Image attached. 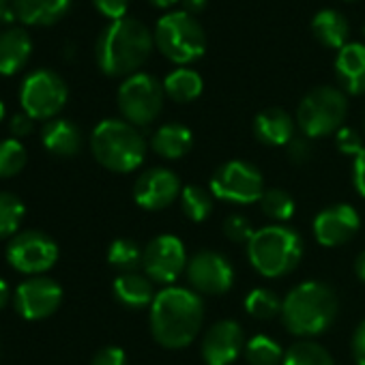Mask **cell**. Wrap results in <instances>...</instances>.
<instances>
[{"mask_svg":"<svg viewBox=\"0 0 365 365\" xmlns=\"http://www.w3.org/2000/svg\"><path fill=\"white\" fill-rule=\"evenodd\" d=\"M348 114L346 93L333 86L309 91L297 108V125L305 138H324L344 127Z\"/></svg>","mask_w":365,"mask_h":365,"instance_id":"52a82bcc","label":"cell"},{"mask_svg":"<svg viewBox=\"0 0 365 365\" xmlns=\"http://www.w3.org/2000/svg\"><path fill=\"white\" fill-rule=\"evenodd\" d=\"M3 118H5V103L0 101V120H3Z\"/></svg>","mask_w":365,"mask_h":365,"instance_id":"c3c4849f","label":"cell"},{"mask_svg":"<svg viewBox=\"0 0 365 365\" xmlns=\"http://www.w3.org/2000/svg\"><path fill=\"white\" fill-rule=\"evenodd\" d=\"M224 235L232 243H245L247 245L252 241V237L256 235V230H254V226H252V222L247 217L235 213V215L226 217V222H224Z\"/></svg>","mask_w":365,"mask_h":365,"instance_id":"e575fe53","label":"cell"},{"mask_svg":"<svg viewBox=\"0 0 365 365\" xmlns=\"http://www.w3.org/2000/svg\"><path fill=\"white\" fill-rule=\"evenodd\" d=\"M260 209L275 224H284V222L292 220V215L297 211V205H294V198L288 192H284V190H267L262 194V198H260Z\"/></svg>","mask_w":365,"mask_h":365,"instance_id":"4dcf8cb0","label":"cell"},{"mask_svg":"<svg viewBox=\"0 0 365 365\" xmlns=\"http://www.w3.org/2000/svg\"><path fill=\"white\" fill-rule=\"evenodd\" d=\"M71 3L73 0H11V7L24 24L50 26L71 9Z\"/></svg>","mask_w":365,"mask_h":365,"instance_id":"603a6c76","label":"cell"},{"mask_svg":"<svg viewBox=\"0 0 365 365\" xmlns=\"http://www.w3.org/2000/svg\"><path fill=\"white\" fill-rule=\"evenodd\" d=\"M192 146H194V133L190 127L180 123L161 125L150 138V148L163 159H182L192 150Z\"/></svg>","mask_w":365,"mask_h":365,"instance_id":"7402d4cb","label":"cell"},{"mask_svg":"<svg viewBox=\"0 0 365 365\" xmlns=\"http://www.w3.org/2000/svg\"><path fill=\"white\" fill-rule=\"evenodd\" d=\"M58 260V245L39 230H26L7 245V262L24 275H41Z\"/></svg>","mask_w":365,"mask_h":365,"instance_id":"7c38bea8","label":"cell"},{"mask_svg":"<svg viewBox=\"0 0 365 365\" xmlns=\"http://www.w3.org/2000/svg\"><path fill=\"white\" fill-rule=\"evenodd\" d=\"M245 312L258 320H271L282 314V301L269 288H254L245 297Z\"/></svg>","mask_w":365,"mask_h":365,"instance_id":"d6a6232c","label":"cell"},{"mask_svg":"<svg viewBox=\"0 0 365 365\" xmlns=\"http://www.w3.org/2000/svg\"><path fill=\"white\" fill-rule=\"evenodd\" d=\"M114 297L120 305L131 307V309H140V307H150L155 301V288L153 282L146 275L135 273H120L114 279Z\"/></svg>","mask_w":365,"mask_h":365,"instance_id":"cb8c5ba5","label":"cell"},{"mask_svg":"<svg viewBox=\"0 0 365 365\" xmlns=\"http://www.w3.org/2000/svg\"><path fill=\"white\" fill-rule=\"evenodd\" d=\"M187 282L194 292L220 297L235 286V269L226 256L213 250H205L192 256L187 262Z\"/></svg>","mask_w":365,"mask_h":365,"instance_id":"4fadbf2b","label":"cell"},{"mask_svg":"<svg viewBox=\"0 0 365 365\" xmlns=\"http://www.w3.org/2000/svg\"><path fill=\"white\" fill-rule=\"evenodd\" d=\"M41 142L56 157H73L82 148V131L67 118H52L41 129Z\"/></svg>","mask_w":365,"mask_h":365,"instance_id":"ffe728a7","label":"cell"},{"mask_svg":"<svg viewBox=\"0 0 365 365\" xmlns=\"http://www.w3.org/2000/svg\"><path fill=\"white\" fill-rule=\"evenodd\" d=\"M91 365H127V354L116 346H106L93 356Z\"/></svg>","mask_w":365,"mask_h":365,"instance_id":"f35d334b","label":"cell"},{"mask_svg":"<svg viewBox=\"0 0 365 365\" xmlns=\"http://www.w3.org/2000/svg\"><path fill=\"white\" fill-rule=\"evenodd\" d=\"M352 356L356 365H365V320L354 329L352 335Z\"/></svg>","mask_w":365,"mask_h":365,"instance_id":"60d3db41","label":"cell"},{"mask_svg":"<svg viewBox=\"0 0 365 365\" xmlns=\"http://www.w3.org/2000/svg\"><path fill=\"white\" fill-rule=\"evenodd\" d=\"M180 180L168 168H150L138 176L133 185V200L144 211H163L180 198Z\"/></svg>","mask_w":365,"mask_h":365,"instance_id":"9a60e30c","label":"cell"},{"mask_svg":"<svg viewBox=\"0 0 365 365\" xmlns=\"http://www.w3.org/2000/svg\"><path fill=\"white\" fill-rule=\"evenodd\" d=\"M20 103L31 118H54L67 103V84L56 71L37 69L22 82Z\"/></svg>","mask_w":365,"mask_h":365,"instance_id":"30bf717a","label":"cell"},{"mask_svg":"<svg viewBox=\"0 0 365 365\" xmlns=\"http://www.w3.org/2000/svg\"><path fill=\"white\" fill-rule=\"evenodd\" d=\"M352 185L361 198H365V148L354 157L352 163Z\"/></svg>","mask_w":365,"mask_h":365,"instance_id":"ab89813d","label":"cell"},{"mask_svg":"<svg viewBox=\"0 0 365 365\" xmlns=\"http://www.w3.org/2000/svg\"><path fill=\"white\" fill-rule=\"evenodd\" d=\"M243 352L250 365H279L284 361L282 346L269 335H254Z\"/></svg>","mask_w":365,"mask_h":365,"instance_id":"f546056e","label":"cell"},{"mask_svg":"<svg viewBox=\"0 0 365 365\" xmlns=\"http://www.w3.org/2000/svg\"><path fill=\"white\" fill-rule=\"evenodd\" d=\"M26 148L20 140H3L0 142V178H11L20 174L26 165Z\"/></svg>","mask_w":365,"mask_h":365,"instance_id":"836d02e7","label":"cell"},{"mask_svg":"<svg viewBox=\"0 0 365 365\" xmlns=\"http://www.w3.org/2000/svg\"><path fill=\"white\" fill-rule=\"evenodd\" d=\"M187 252L182 241L174 235L155 237L142 254V269L150 282L172 286L182 273L187 271Z\"/></svg>","mask_w":365,"mask_h":365,"instance_id":"8fae6325","label":"cell"},{"mask_svg":"<svg viewBox=\"0 0 365 365\" xmlns=\"http://www.w3.org/2000/svg\"><path fill=\"white\" fill-rule=\"evenodd\" d=\"M33 120H35V118H31L26 112L16 114V116L11 118V123H9V129H11V133H14L16 138H24V135H29V133L33 131Z\"/></svg>","mask_w":365,"mask_h":365,"instance_id":"b9f144b4","label":"cell"},{"mask_svg":"<svg viewBox=\"0 0 365 365\" xmlns=\"http://www.w3.org/2000/svg\"><path fill=\"white\" fill-rule=\"evenodd\" d=\"M282 322L299 337L324 333L337 316V297L324 282H303L282 301Z\"/></svg>","mask_w":365,"mask_h":365,"instance_id":"3957f363","label":"cell"},{"mask_svg":"<svg viewBox=\"0 0 365 365\" xmlns=\"http://www.w3.org/2000/svg\"><path fill=\"white\" fill-rule=\"evenodd\" d=\"M150 333L168 350L190 346L202 329L205 303L198 292L180 286H168L157 292L150 305Z\"/></svg>","mask_w":365,"mask_h":365,"instance_id":"6da1fadb","label":"cell"},{"mask_svg":"<svg viewBox=\"0 0 365 365\" xmlns=\"http://www.w3.org/2000/svg\"><path fill=\"white\" fill-rule=\"evenodd\" d=\"M254 135L267 146H288L294 138V120L282 108H267L254 118Z\"/></svg>","mask_w":365,"mask_h":365,"instance_id":"d6986e66","label":"cell"},{"mask_svg":"<svg viewBox=\"0 0 365 365\" xmlns=\"http://www.w3.org/2000/svg\"><path fill=\"white\" fill-rule=\"evenodd\" d=\"M163 84L150 73H133L118 88V110L133 127L150 125L163 110Z\"/></svg>","mask_w":365,"mask_h":365,"instance_id":"ba28073f","label":"cell"},{"mask_svg":"<svg viewBox=\"0 0 365 365\" xmlns=\"http://www.w3.org/2000/svg\"><path fill=\"white\" fill-rule=\"evenodd\" d=\"M93 3L112 22L114 20H120V18H127L125 14L129 9V0H93Z\"/></svg>","mask_w":365,"mask_h":365,"instance_id":"74e56055","label":"cell"},{"mask_svg":"<svg viewBox=\"0 0 365 365\" xmlns=\"http://www.w3.org/2000/svg\"><path fill=\"white\" fill-rule=\"evenodd\" d=\"M33 52V41L24 29H5L0 33V73L14 76L18 73Z\"/></svg>","mask_w":365,"mask_h":365,"instance_id":"44dd1931","label":"cell"},{"mask_svg":"<svg viewBox=\"0 0 365 365\" xmlns=\"http://www.w3.org/2000/svg\"><path fill=\"white\" fill-rule=\"evenodd\" d=\"M26 207L24 202L9 192H0V239H9L18 232L24 220Z\"/></svg>","mask_w":365,"mask_h":365,"instance_id":"1f68e13d","label":"cell"},{"mask_svg":"<svg viewBox=\"0 0 365 365\" xmlns=\"http://www.w3.org/2000/svg\"><path fill=\"white\" fill-rule=\"evenodd\" d=\"M148 3L157 9H170L178 3V0H148Z\"/></svg>","mask_w":365,"mask_h":365,"instance_id":"bcb514c9","label":"cell"},{"mask_svg":"<svg viewBox=\"0 0 365 365\" xmlns=\"http://www.w3.org/2000/svg\"><path fill=\"white\" fill-rule=\"evenodd\" d=\"M282 365H335V361L324 346L312 339H301L284 352Z\"/></svg>","mask_w":365,"mask_h":365,"instance_id":"83f0119b","label":"cell"},{"mask_svg":"<svg viewBox=\"0 0 365 365\" xmlns=\"http://www.w3.org/2000/svg\"><path fill=\"white\" fill-rule=\"evenodd\" d=\"M335 144H337V150L344 153V155H350V157H356L365 146L361 142V135L350 129V127H341L335 135Z\"/></svg>","mask_w":365,"mask_h":365,"instance_id":"d590c367","label":"cell"},{"mask_svg":"<svg viewBox=\"0 0 365 365\" xmlns=\"http://www.w3.org/2000/svg\"><path fill=\"white\" fill-rule=\"evenodd\" d=\"M363 35H365V29H363Z\"/></svg>","mask_w":365,"mask_h":365,"instance_id":"681fc988","label":"cell"},{"mask_svg":"<svg viewBox=\"0 0 365 365\" xmlns=\"http://www.w3.org/2000/svg\"><path fill=\"white\" fill-rule=\"evenodd\" d=\"M180 3H182V11H187L190 16H196V14L205 11L209 0H180Z\"/></svg>","mask_w":365,"mask_h":365,"instance_id":"7bdbcfd3","label":"cell"},{"mask_svg":"<svg viewBox=\"0 0 365 365\" xmlns=\"http://www.w3.org/2000/svg\"><path fill=\"white\" fill-rule=\"evenodd\" d=\"M211 194L217 200L230 205H254L260 202L264 194L262 174L256 165L247 161H226L220 165L211 178Z\"/></svg>","mask_w":365,"mask_h":365,"instance_id":"9c48e42d","label":"cell"},{"mask_svg":"<svg viewBox=\"0 0 365 365\" xmlns=\"http://www.w3.org/2000/svg\"><path fill=\"white\" fill-rule=\"evenodd\" d=\"M348 3H350V0H348Z\"/></svg>","mask_w":365,"mask_h":365,"instance_id":"f907efd6","label":"cell"},{"mask_svg":"<svg viewBox=\"0 0 365 365\" xmlns=\"http://www.w3.org/2000/svg\"><path fill=\"white\" fill-rule=\"evenodd\" d=\"M354 273H356V277L365 284V250L356 256V260H354Z\"/></svg>","mask_w":365,"mask_h":365,"instance_id":"f6af8a7d","label":"cell"},{"mask_svg":"<svg viewBox=\"0 0 365 365\" xmlns=\"http://www.w3.org/2000/svg\"><path fill=\"white\" fill-rule=\"evenodd\" d=\"M247 258L262 277H286L303 258V239L288 226H264L247 243Z\"/></svg>","mask_w":365,"mask_h":365,"instance_id":"277c9868","label":"cell"},{"mask_svg":"<svg viewBox=\"0 0 365 365\" xmlns=\"http://www.w3.org/2000/svg\"><path fill=\"white\" fill-rule=\"evenodd\" d=\"M63 303V288L50 277H29L16 288V312L26 320H43Z\"/></svg>","mask_w":365,"mask_h":365,"instance_id":"5bb4252c","label":"cell"},{"mask_svg":"<svg viewBox=\"0 0 365 365\" xmlns=\"http://www.w3.org/2000/svg\"><path fill=\"white\" fill-rule=\"evenodd\" d=\"M91 150L95 159L110 172L127 174L140 168L146 155V142L138 127L127 120L106 118L91 135Z\"/></svg>","mask_w":365,"mask_h":365,"instance_id":"5b68a950","label":"cell"},{"mask_svg":"<svg viewBox=\"0 0 365 365\" xmlns=\"http://www.w3.org/2000/svg\"><path fill=\"white\" fill-rule=\"evenodd\" d=\"M288 148V159L297 165L301 163H307L309 157H312V144H309V138H292L290 144L286 146Z\"/></svg>","mask_w":365,"mask_h":365,"instance_id":"8d00e7d4","label":"cell"},{"mask_svg":"<svg viewBox=\"0 0 365 365\" xmlns=\"http://www.w3.org/2000/svg\"><path fill=\"white\" fill-rule=\"evenodd\" d=\"M142 254H144V250H140L135 241L116 239L108 247V262H110V267L118 269L120 273H135L138 267H142Z\"/></svg>","mask_w":365,"mask_h":365,"instance_id":"f1b7e54d","label":"cell"},{"mask_svg":"<svg viewBox=\"0 0 365 365\" xmlns=\"http://www.w3.org/2000/svg\"><path fill=\"white\" fill-rule=\"evenodd\" d=\"M312 33L316 37V41L324 48H333V50H341L348 41L350 35V26L346 16H341L335 9H322L314 16L312 20Z\"/></svg>","mask_w":365,"mask_h":365,"instance_id":"d4e9b609","label":"cell"},{"mask_svg":"<svg viewBox=\"0 0 365 365\" xmlns=\"http://www.w3.org/2000/svg\"><path fill=\"white\" fill-rule=\"evenodd\" d=\"M202 359L207 365H232L245 350L243 329L237 320L215 322L202 339Z\"/></svg>","mask_w":365,"mask_h":365,"instance_id":"e0dca14e","label":"cell"},{"mask_svg":"<svg viewBox=\"0 0 365 365\" xmlns=\"http://www.w3.org/2000/svg\"><path fill=\"white\" fill-rule=\"evenodd\" d=\"M180 209L187 220L202 224L213 213V194L200 185H187L180 192Z\"/></svg>","mask_w":365,"mask_h":365,"instance_id":"4316f807","label":"cell"},{"mask_svg":"<svg viewBox=\"0 0 365 365\" xmlns=\"http://www.w3.org/2000/svg\"><path fill=\"white\" fill-rule=\"evenodd\" d=\"M335 78L344 93L363 95L365 93V46L346 43L335 58Z\"/></svg>","mask_w":365,"mask_h":365,"instance_id":"ac0fdd59","label":"cell"},{"mask_svg":"<svg viewBox=\"0 0 365 365\" xmlns=\"http://www.w3.org/2000/svg\"><path fill=\"white\" fill-rule=\"evenodd\" d=\"M7 5H9V0H0V18H7Z\"/></svg>","mask_w":365,"mask_h":365,"instance_id":"7dc6e473","label":"cell"},{"mask_svg":"<svg viewBox=\"0 0 365 365\" xmlns=\"http://www.w3.org/2000/svg\"><path fill=\"white\" fill-rule=\"evenodd\" d=\"M9 299H11V290H9V284L5 279H0V309H5L9 305Z\"/></svg>","mask_w":365,"mask_h":365,"instance_id":"ee69618b","label":"cell"},{"mask_svg":"<svg viewBox=\"0 0 365 365\" xmlns=\"http://www.w3.org/2000/svg\"><path fill=\"white\" fill-rule=\"evenodd\" d=\"M155 46L153 33L133 18L110 22L97 37L95 58L110 78H129L148 61Z\"/></svg>","mask_w":365,"mask_h":365,"instance_id":"7a4b0ae2","label":"cell"},{"mask_svg":"<svg viewBox=\"0 0 365 365\" xmlns=\"http://www.w3.org/2000/svg\"><path fill=\"white\" fill-rule=\"evenodd\" d=\"M205 84L198 71L190 67H178L163 80V93L176 103H190L200 97Z\"/></svg>","mask_w":365,"mask_h":365,"instance_id":"484cf974","label":"cell"},{"mask_svg":"<svg viewBox=\"0 0 365 365\" xmlns=\"http://www.w3.org/2000/svg\"><path fill=\"white\" fill-rule=\"evenodd\" d=\"M361 226V217L350 205H333L314 217V239L322 247H339L348 243Z\"/></svg>","mask_w":365,"mask_h":365,"instance_id":"2e32d148","label":"cell"},{"mask_svg":"<svg viewBox=\"0 0 365 365\" xmlns=\"http://www.w3.org/2000/svg\"><path fill=\"white\" fill-rule=\"evenodd\" d=\"M155 46L172 63L185 67L202 58L207 50V35L200 22L187 11L165 14L155 26Z\"/></svg>","mask_w":365,"mask_h":365,"instance_id":"8992f818","label":"cell"}]
</instances>
